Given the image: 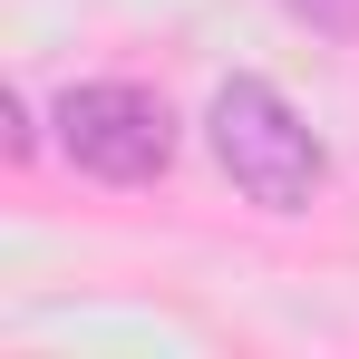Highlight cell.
<instances>
[{
  "label": "cell",
  "instance_id": "obj_1",
  "mask_svg": "<svg viewBox=\"0 0 359 359\" xmlns=\"http://www.w3.org/2000/svg\"><path fill=\"white\" fill-rule=\"evenodd\" d=\"M204 136H214V165L233 175V194L262 214H311V194L330 184V146L301 126V107L272 78H224Z\"/></svg>",
  "mask_w": 359,
  "mask_h": 359
},
{
  "label": "cell",
  "instance_id": "obj_2",
  "mask_svg": "<svg viewBox=\"0 0 359 359\" xmlns=\"http://www.w3.org/2000/svg\"><path fill=\"white\" fill-rule=\"evenodd\" d=\"M59 156L97 184H156L175 165V107L136 78H88V88H59Z\"/></svg>",
  "mask_w": 359,
  "mask_h": 359
},
{
  "label": "cell",
  "instance_id": "obj_3",
  "mask_svg": "<svg viewBox=\"0 0 359 359\" xmlns=\"http://www.w3.org/2000/svg\"><path fill=\"white\" fill-rule=\"evenodd\" d=\"M301 29H320V39H359V0H282Z\"/></svg>",
  "mask_w": 359,
  "mask_h": 359
}]
</instances>
